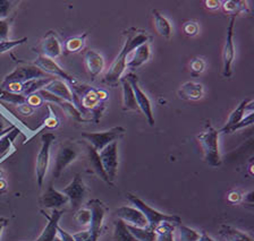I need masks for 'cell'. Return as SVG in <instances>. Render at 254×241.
Returning <instances> with one entry per match:
<instances>
[{"label": "cell", "instance_id": "obj_43", "mask_svg": "<svg viewBox=\"0 0 254 241\" xmlns=\"http://www.w3.org/2000/svg\"><path fill=\"white\" fill-rule=\"evenodd\" d=\"M17 110H18L19 113L23 114V116H31V114L35 111V109L33 108V106H31L30 104H27V103L18 105Z\"/></svg>", "mask_w": 254, "mask_h": 241}, {"label": "cell", "instance_id": "obj_48", "mask_svg": "<svg viewBox=\"0 0 254 241\" xmlns=\"http://www.w3.org/2000/svg\"><path fill=\"white\" fill-rule=\"evenodd\" d=\"M58 126V120L55 117H50L46 120V127L48 128H56Z\"/></svg>", "mask_w": 254, "mask_h": 241}, {"label": "cell", "instance_id": "obj_27", "mask_svg": "<svg viewBox=\"0 0 254 241\" xmlns=\"http://www.w3.org/2000/svg\"><path fill=\"white\" fill-rule=\"evenodd\" d=\"M178 224L172 222H162L154 228L156 241H174V231Z\"/></svg>", "mask_w": 254, "mask_h": 241}, {"label": "cell", "instance_id": "obj_26", "mask_svg": "<svg viewBox=\"0 0 254 241\" xmlns=\"http://www.w3.org/2000/svg\"><path fill=\"white\" fill-rule=\"evenodd\" d=\"M19 134V129L14 126V128L0 137V160L5 159L9 154V151L13 147V142Z\"/></svg>", "mask_w": 254, "mask_h": 241}, {"label": "cell", "instance_id": "obj_16", "mask_svg": "<svg viewBox=\"0 0 254 241\" xmlns=\"http://www.w3.org/2000/svg\"><path fill=\"white\" fill-rule=\"evenodd\" d=\"M67 203H68V198L62 192L56 191L51 184L48 186L46 192L43 193L41 198H40V204L45 208L57 209Z\"/></svg>", "mask_w": 254, "mask_h": 241}, {"label": "cell", "instance_id": "obj_39", "mask_svg": "<svg viewBox=\"0 0 254 241\" xmlns=\"http://www.w3.org/2000/svg\"><path fill=\"white\" fill-rule=\"evenodd\" d=\"M9 29L10 21H8V19H0V42L8 40Z\"/></svg>", "mask_w": 254, "mask_h": 241}, {"label": "cell", "instance_id": "obj_18", "mask_svg": "<svg viewBox=\"0 0 254 241\" xmlns=\"http://www.w3.org/2000/svg\"><path fill=\"white\" fill-rule=\"evenodd\" d=\"M84 64L92 81H94L105 69V59L94 50L86 51L84 54Z\"/></svg>", "mask_w": 254, "mask_h": 241}, {"label": "cell", "instance_id": "obj_19", "mask_svg": "<svg viewBox=\"0 0 254 241\" xmlns=\"http://www.w3.org/2000/svg\"><path fill=\"white\" fill-rule=\"evenodd\" d=\"M43 215H45L48 219V224L46 228L43 229L39 238L35 241H54L56 237H57V229L59 227V221H61V217L63 215V211H57V209H54V212L51 213L49 216L42 211Z\"/></svg>", "mask_w": 254, "mask_h": 241}, {"label": "cell", "instance_id": "obj_10", "mask_svg": "<svg viewBox=\"0 0 254 241\" xmlns=\"http://www.w3.org/2000/svg\"><path fill=\"white\" fill-rule=\"evenodd\" d=\"M77 156L78 152L73 145L69 143L62 145L55 157V164L53 170L54 179H58V178L62 176L64 170L68 167L70 163H73V162L77 159Z\"/></svg>", "mask_w": 254, "mask_h": 241}, {"label": "cell", "instance_id": "obj_11", "mask_svg": "<svg viewBox=\"0 0 254 241\" xmlns=\"http://www.w3.org/2000/svg\"><path fill=\"white\" fill-rule=\"evenodd\" d=\"M234 24H235V17L232 16L227 27V37L226 43L222 51V76L229 78L232 76V65L235 59V47H234Z\"/></svg>", "mask_w": 254, "mask_h": 241}, {"label": "cell", "instance_id": "obj_35", "mask_svg": "<svg viewBox=\"0 0 254 241\" xmlns=\"http://www.w3.org/2000/svg\"><path fill=\"white\" fill-rule=\"evenodd\" d=\"M17 3V1H11V0H0V19H7L9 17L11 10Z\"/></svg>", "mask_w": 254, "mask_h": 241}, {"label": "cell", "instance_id": "obj_24", "mask_svg": "<svg viewBox=\"0 0 254 241\" xmlns=\"http://www.w3.org/2000/svg\"><path fill=\"white\" fill-rule=\"evenodd\" d=\"M119 82L122 83L123 88V109L125 111H140L129 83L125 77H122Z\"/></svg>", "mask_w": 254, "mask_h": 241}, {"label": "cell", "instance_id": "obj_32", "mask_svg": "<svg viewBox=\"0 0 254 241\" xmlns=\"http://www.w3.org/2000/svg\"><path fill=\"white\" fill-rule=\"evenodd\" d=\"M177 227L178 230H180L177 241H197L200 239L201 235L196 230H194V229H190L182 224H178Z\"/></svg>", "mask_w": 254, "mask_h": 241}, {"label": "cell", "instance_id": "obj_23", "mask_svg": "<svg viewBox=\"0 0 254 241\" xmlns=\"http://www.w3.org/2000/svg\"><path fill=\"white\" fill-rule=\"evenodd\" d=\"M86 153H87V162H89L90 168L92 169L95 173H97V176L100 178V179L106 181V183L110 184L108 177H107L105 170H103V168H102L100 156H99V152L95 151V149L91 145L86 144Z\"/></svg>", "mask_w": 254, "mask_h": 241}, {"label": "cell", "instance_id": "obj_6", "mask_svg": "<svg viewBox=\"0 0 254 241\" xmlns=\"http://www.w3.org/2000/svg\"><path fill=\"white\" fill-rule=\"evenodd\" d=\"M51 77L46 73H43L41 69L38 68L37 66L33 64H23L16 67V68L8 74L7 76L3 78V81L0 86L6 85L8 83H19V84H25V83L38 80V78H47Z\"/></svg>", "mask_w": 254, "mask_h": 241}, {"label": "cell", "instance_id": "obj_14", "mask_svg": "<svg viewBox=\"0 0 254 241\" xmlns=\"http://www.w3.org/2000/svg\"><path fill=\"white\" fill-rule=\"evenodd\" d=\"M116 214L118 215L119 219L124 221V222L128 225H133V227L137 228L148 227V221H146L145 216L143 215L140 209H137L136 207H119L116 209Z\"/></svg>", "mask_w": 254, "mask_h": 241}, {"label": "cell", "instance_id": "obj_3", "mask_svg": "<svg viewBox=\"0 0 254 241\" xmlns=\"http://www.w3.org/2000/svg\"><path fill=\"white\" fill-rule=\"evenodd\" d=\"M126 197H127V199H128L137 209H140V211L142 212V214L145 216L146 221H148V225L150 228L154 229L157 225H159L162 222H172V223H176V224L182 223V219L180 216L164 214V213H161V212L157 211V209L150 207L149 205H146L144 201L141 200L138 197H136L135 195H132V193H127Z\"/></svg>", "mask_w": 254, "mask_h": 241}, {"label": "cell", "instance_id": "obj_5", "mask_svg": "<svg viewBox=\"0 0 254 241\" xmlns=\"http://www.w3.org/2000/svg\"><path fill=\"white\" fill-rule=\"evenodd\" d=\"M125 133L126 129L118 126V127H114L101 133H83L82 137L86 140L87 144L92 146L95 151L100 152L107 145L117 142V140H119Z\"/></svg>", "mask_w": 254, "mask_h": 241}, {"label": "cell", "instance_id": "obj_1", "mask_svg": "<svg viewBox=\"0 0 254 241\" xmlns=\"http://www.w3.org/2000/svg\"><path fill=\"white\" fill-rule=\"evenodd\" d=\"M145 42H149V37L145 32L137 31L135 29L129 30L128 33L126 34V40L124 42V46H123L122 51L119 52L113 64H111L109 70L106 74L105 80H103L105 83L109 85L117 84L121 81L123 74H124L126 69L127 57L129 56V53L134 49H136L138 46H141Z\"/></svg>", "mask_w": 254, "mask_h": 241}, {"label": "cell", "instance_id": "obj_46", "mask_svg": "<svg viewBox=\"0 0 254 241\" xmlns=\"http://www.w3.org/2000/svg\"><path fill=\"white\" fill-rule=\"evenodd\" d=\"M204 3H205L206 8L210 10L219 9L221 6V1H217V0H209V1H205Z\"/></svg>", "mask_w": 254, "mask_h": 241}, {"label": "cell", "instance_id": "obj_45", "mask_svg": "<svg viewBox=\"0 0 254 241\" xmlns=\"http://www.w3.org/2000/svg\"><path fill=\"white\" fill-rule=\"evenodd\" d=\"M57 232L59 233V238L62 239V241H75L73 238V235H69L68 232L64 230L61 227H58Z\"/></svg>", "mask_w": 254, "mask_h": 241}, {"label": "cell", "instance_id": "obj_20", "mask_svg": "<svg viewBox=\"0 0 254 241\" xmlns=\"http://www.w3.org/2000/svg\"><path fill=\"white\" fill-rule=\"evenodd\" d=\"M43 90L48 93L53 94L56 97L62 98V100H65L75 105L73 91H71L69 86L66 84V82L61 80H53L48 83L45 88H43Z\"/></svg>", "mask_w": 254, "mask_h": 241}, {"label": "cell", "instance_id": "obj_37", "mask_svg": "<svg viewBox=\"0 0 254 241\" xmlns=\"http://www.w3.org/2000/svg\"><path fill=\"white\" fill-rule=\"evenodd\" d=\"M27 41V38H22L19 40H7L0 42V54L7 52V51H10L11 49L16 48V47L22 46L23 43Z\"/></svg>", "mask_w": 254, "mask_h": 241}, {"label": "cell", "instance_id": "obj_2", "mask_svg": "<svg viewBox=\"0 0 254 241\" xmlns=\"http://www.w3.org/2000/svg\"><path fill=\"white\" fill-rule=\"evenodd\" d=\"M218 140H219V132L210 125L206 126L204 132L197 136L198 143L203 149L204 161L211 167H219L221 164Z\"/></svg>", "mask_w": 254, "mask_h": 241}, {"label": "cell", "instance_id": "obj_17", "mask_svg": "<svg viewBox=\"0 0 254 241\" xmlns=\"http://www.w3.org/2000/svg\"><path fill=\"white\" fill-rule=\"evenodd\" d=\"M254 102L251 101H242L241 104L237 106V108L234 110V111L229 114V118L226 125L222 127L220 130H218L219 133H225V134H230L232 129L235 127V126L240 122L243 118L245 117L246 111L251 112L254 109Z\"/></svg>", "mask_w": 254, "mask_h": 241}, {"label": "cell", "instance_id": "obj_28", "mask_svg": "<svg viewBox=\"0 0 254 241\" xmlns=\"http://www.w3.org/2000/svg\"><path fill=\"white\" fill-rule=\"evenodd\" d=\"M127 225L129 232L134 236V238L138 241H156V232L154 229L150 228L149 225L145 228H137L133 225Z\"/></svg>", "mask_w": 254, "mask_h": 241}, {"label": "cell", "instance_id": "obj_25", "mask_svg": "<svg viewBox=\"0 0 254 241\" xmlns=\"http://www.w3.org/2000/svg\"><path fill=\"white\" fill-rule=\"evenodd\" d=\"M152 14L154 18V27H156L157 33L162 38L170 39V37H172V25H170L168 19L162 16L157 9H153Z\"/></svg>", "mask_w": 254, "mask_h": 241}, {"label": "cell", "instance_id": "obj_54", "mask_svg": "<svg viewBox=\"0 0 254 241\" xmlns=\"http://www.w3.org/2000/svg\"><path fill=\"white\" fill-rule=\"evenodd\" d=\"M14 128V126H11V127H9V128H6L5 130H3V132H0V137H2L3 135H5V134H7L8 132H9V130H11Z\"/></svg>", "mask_w": 254, "mask_h": 241}, {"label": "cell", "instance_id": "obj_30", "mask_svg": "<svg viewBox=\"0 0 254 241\" xmlns=\"http://www.w3.org/2000/svg\"><path fill=\"white\" fill-rule=\"evenodd\" d=\"M221 7L224 8L225 13L230 14L232 16L236 17L238 14L248 13L249 7L246 1H234V0H227V1H222Z\"/></svg>", "mask_w": 254, "mask_h": 241}, {"label": "cell", "instance_id": "obj_52", "mask_svg": "<svg viewBox=\"0 0 254 241\" xmlns=\"http://www.w3.org/2000/svg\"><path fill=\"white\" fill-rule=\"evenodd\" d=\"M6 188H7L6 180H3L2 178H1V179H0V192H3Z\"/></svg>", "mask_w": 254, "mask_h": 241}, {"label": "cell", "instance_id": "obj_56", "mask_svg": "<svg viewBox=\"0 0 254 241\" xmlns=\"http://www.w3.org/2000/svg\"><path fill=\"white\" fill-rule=\"evenodd\" d=\"M54 241H62V239L59 238V237H56V238H55V240H54Z\"/></svg>", "mask_w": 254, "mask_h": 241}, {"label": "cell", "instance_id": "obj_7", "mask_svg": "<svg viewBox=\"0 0 254 241\" xmlns=\"http://www.w3.org/2000/svg\"><path fill=\"white\" fill-rule=\"evenodd\" d=\"M125 78L127 80V82L129 83L130 88H132V90H133L135 100H136V103L138 105V109H140V111H142V113L145 116L146 120H148V122H149V125L153 126L154 125V117H153V112H152V105H151L150 98L146 96V94L140 89L137 76L132 73H129L126 75Z\"/></svg>", "mask_w": 254, "mask_h": 241}, {"label": "cell", "instance_id": "obj_12", "mask_svg": "<svg viewBox=\"0 0 254 241\" xmlns=\"http://www.w3.org/2000/svg\"><path fill=\"white\" fill-rule=\"evenodd\" d=\"M33 65L37 66L38 68L41 69L42 72L46 73L47 75H49V76L50 75H54V76H57L58 78H62L64 82H68L70 84H75L74 78L71 77L70 75L67 74L65 70L54 60V59L47 58L45 56L39 54V57L34 60Z\"/></svg>", "mask_w": 254, "mask_h": 241}, {"label": "cell", "instance_id": "obj_57", "mask_svg": "<svg viewBox=\"0 0 254 241\" xmlns=\"http://www.w3.org/2000/svg\"><path fill=\"white\" fill-rule=\"evenodd\" d=\"M0 179H1V171H0Z\"/></svg>", "mask_w": 254, "mask_h": 241}, {"label": "cell", "instance_id": "obj_15", "mask_svg": "<svg viewBox=\"0 0 254 241\" xmlns=\"http://www.w3.org/2000/svg\"><path fill=\"white\" fill-rule=\"evenodd\" d=\"M63 52L62 43L59 41L57 34L55 32H49L43 38L40 43V54L47 58L55 59L61 56Z\"/></svg>", "mask_w": 254, "mask_h": 241}, {"label": "cell", "instance_id": "obj_44", "mask_svg": "<svg viewBox=\"0 0 254 241\" xmlns=\"http://www.w3.org/2000/svg\"><path fill=\"white\" fill-rule=\"evenodd\" d=\"M90 236H91V232L89 230H85V231L75 233V235H73V238L75 241H86L90 238Z\"/></svg>", "mask_w": 254, "mask_h": 241}, {"label": "cell", "instance_id": "obj_41", "mask_svg": "<svg viewBox=\"0 0 254 241\" xmlns=\"http://www.w3.org/2000/svg\"><path fill=\"white\" fill-rule=\"evenodd\" d=\"M26 97H27V104L33 106L34 109H37V108H39V106H41L43 104V101H45L38 92L31 94V96H26Z\"/></svg>", "mask_w": 254, "mask_h": 241}, {"label": "cell", "instance_id": "obj_55", "mask_svg": "<svg viewBox=\"0 0 254 241\" xmlns=\"http://www.w3.org/2000/svg\"><path fill=\"white\" fill-rule=\"evenodd\" d=\"M98 239H99V237H98V236H93V235H91V236H90V238L87 239L86 241H98Z\"/></svg>", "mask_w": 254, "mask_h": 241}, {"label": "cell", "instance_id": "obj_31", "mask_svg": "<svg viewBox=\"0 0 254 241\" xmlns=\"http://www.w3.org/2000/svg\"><path fill=\"white\" fill-rule=\"evenodd\" d=\"M87 33H84L81 37H75V38H69L68 40L65 41V45H64V48L69 53H75L81 51L84 48L85 42H86Z\"/></svg>", "mask_w": 254, "mask_h": 241}, {"label": "cell", "instance_id": "obj_4", "mask_svg": "<svg viewBox=\"0 0 254 241\" xmlns=\"http://www.w3.org/2000/svg\"><path fill=\"white\" fill-rule=\"evenodd\" d=\"M55 140L56 136L53 133H45L41 136V147H40L37 156V163H35V172H37V183L39 188L42 187L43 181H45L50 160V148Z\"/></svg>", "mask_w": 254, "mask_h": 241}, {"label": "cell", "instance_id": "obj_33", "mask_svg": "<svg viewBox=\"0 0 254 241\" xmlns=\"http://www.w3.org/2000/svg\"><path fill=\"white\" fill-rule=\"evenodd\" d=\"M0 101H5L7 103L18 106L21 104L27 103V97L22 96V94H15L6 92V91H1V92H0Z\"/></svg>", "mask_w": 254, "mask_h": 241}, {"label": "cell", "instance_id": "obj_47", "mask_svg": "<svg viewBox=\"0 0 254 241\" xmlns=\"http://www.w3.org/2000/svg\"><path fill=\"white\" fill-rule=\"evenodd\" d=\"M241 199H242V196L238 192H232L228 195V200L230 203H238Z\"/></svg>", "mask_w": 254, "mask_h": 241}, {"label": "cell", "instance_id": "obj_34", "mask_svg": "<svg viewBox=\"0 0 254 241\" xmlns=\"http://www.w3.org/2000/svg\"><path fill=\"white\" fill-rule=\"evenodd\" d=\"M220 235L221 236H232L234 238L238 239L240 241H252V239L250 238L248 235H245L244 232H241L237 229H234L232 227H228V225H222L221 230H220Z\"/></svg>", "mask_w": 254, "mask_h": 241}, {"label": "cell", "instance_id": "obj_49", "mask_svg": "<svg viewBox=\"0 0 254 241\" xmlns=\"http://www.w3.org/2000/svg\"><path fill=\"white\" fill-rule=\"evenodd\" d=\"M253 195H254L253 192H250L249 193H246L245 197H244L245 203H249L250 205H252L253 204Z\"/></svg>", "mask_w": 254, "mask_h": 241}, {"label": "cell", "instance_id": "obj_42", "mask_svg": "<svg viewBox=\"0 0 254 241\" xmlns=\"http://www.w3.org/2000/svg\"><path fill=\"white\" fill-rule=\"evenodd\" d=\"M183 30H184L186 35H189V37H194V35H196L198 32V25L196 22H186L184 26H183Z\"/></svg>", "mask_w": 254, "mask_h": 241}, {"label": "cell", "instance_id": "obj_53", "mask_svg": "<svg viewBox=\"0 0 254 241\" xmlns=\"http://www.w3.org/2000/svg\"><path fill=\"white\" fill-rule=\"evenodd\" d=\"M3 127H5V124H3V119L1 117V114H0V132H3Z\"/></svg>", "mask_w": 254, "mask_h": 241}, {"label": "cell", "instance_id": "obj_9", "mask_svg": "<svg viewBox=\"0 0 254 241\" xmlns=\"http://www.w3.org/2000/svg\"><path fill=\"white\" fill-rule=\"evenodd\" d=\"M62 193L65 195L70 203V207L73 209L81 208V205L86 196V186L83 183L81 175H75L69 185H67L63 189Z\"/></svg>", "mask_w": 254, "mask_h": 241}, {"label": "cell", "instance_id": "obj_36", "mask_svg": "<svg viewBox=\"0 0 254 241\" xmlns=\"http://www.w3.org/2000/svg\"><path fill=\"white\" fill-rule=\"evenodd\" d=\"M75 221L81 225H89L91 222V212L89 208H78L74 216Z\"/></svg>", "mask_w": 254, "mask_h": 241}, {"label": "cell", "instance_id": "obj_40", "mask_svg": "<svg viewBox=\"0 0 254 241\" xmlns=\"http://www.w3.org/2000/svg\"><path fill=\"white\" fill-rule=\"evenodd\" d=\"M252 124H253V111L249 112L248 114H246V116L243 118V119H242L240 122H238V124L235 126V127L232 129V132H230V133H234V132H235V130L242 129V128H244V127H248V126L252 125Z\"/></svg>", "mask_w": 254, "mask_h": 241}, {"label": "cell", "instance_id": "obj_8", "mask_svg": "<svg viewBox=\"0 0 254 241\" xmlns=\"http://www.w3.org/2000/svg\"><path fill=\"white\" fill-rule=\"evenodd\" d=\"M102 168L105 170L107 177L113 184V181L116 179L118 171V143L114 142L109 145H107L105 148L99 152Z\"/></svg>", "mask_w": 254, "mask_h": 241}, {"label": "cell", "instance_id": "obj_13", "mask_svg": "<svg viewBox=\"0 0 254 241\" xmlns=\"http://www.w3.org/2000/svg\"><path fill=\"white\" fill-rule=\"evenodd\" d=\"M86 207L91 212V222L89 231L91 232V235L100 237L103 219H105L107 211L105 204L99 199H91L90 201H87Z\"/></svg>", "mask_w": 254, "mask_h": 241}, {"label": "cell", "instance_id": "obj_51", "mask_svg": "<svg viewBox=\"0 0 254 241\" xmlns=\"http://www.w3.org/2000/svg\"><path fill=\"white\" fill-rule=\"evenodd\" d=\"M8 223V220L7 219H3V217H0V236H1V232L3 230V228L6 227Z\"/></svg>", "mask_w": 254, "mask_h": 241}, {"label": "cell", "instance_id": "obj_50", "mask_svg": "<svg viewBox=\"0 0 254 241\" xmlns=\"http://www.w3.org/2000/svg\"><path fill=\"white\" fill-rule=\"evenodd\" d=\"M197 241H216V240L212 239L211 237H209L205 232H202V235L200 236V239H198Z\"/></svg>", "mask_w": 254, "mask_h": 241}, {"label": "cell", "instance_id": "obj_21", "mask_svg": "<svg viewBox=\"0 0 254 241\" xmlns=\"http://www.w3.org/2000/svg\"><path fill=\"white\" fill-rule=\"evenodd\" d=\"M150 43L145 42L143 45L138 46L136 49H134L129 56L127 57L126 67L129 69H135L145 64L150 58Z\"/></svg>", "mask_w": 254, "mask_h": 241}, {"label": "cell", "instance_id": "obj_29", "mask_svg": "<svg viewBox=\"0 0 254 241\" xmlns=\"http://www.w3.org/2000/svg\"><path fill=\"white\" fill-rule=\"evenodd\" d=\"M115 231H114V240L115 241H138L134 238V236L127 229V225L121 219L115 221Z\"/></svg>", "mask_w": 254, "mask_h": 241}, {"label": "cell", "instance_id": "obj_38", "mask_svg": "<svg viewBox=\"0 0 254 241\" xmlns=\"http://www.w3.org/2000/svg\"><path fill=\"white\" fill-rule=\"evenodd\" d=\"M190 73H192L193 76H197L202 72H203L205 68V62L202 58H194L190 64Z\"/></svg>", "mask_w": 254, "mask_h": 241}, {"label": "cell", "instance_id": "obj_22", "mask_svg": "<svg viewBox=\"0 0 254 241\" xmlns=\"http://www.w3.org/2000/svg\"><path fill=\"white\" fill-rule=\"evenodd\" d=\"M204 90L203 85L200 83H194V82H186L181 86L180 91H178V96L182 100H188V101H197L200 98L203 97Z\"/></svg>", "mask_w": 254, "mask_h": 241}]
</instances>
